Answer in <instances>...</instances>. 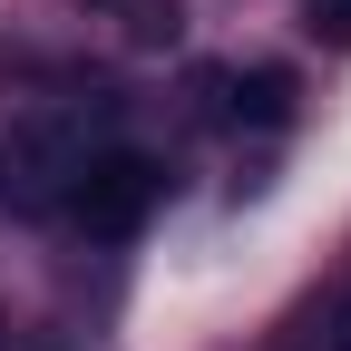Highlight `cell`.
<instances>
[{
    "instance_id": "obj_4",
    "label": "cell",
    "mask_w": 351,
    "mask_h": 351,
    "mask_svg": "<svg viewBox=\"0 0 351 351\" xmlns=\"http://www.w3.org/2000/svg\"><path fill=\"white\" fill-rule=\"evenodd\" d=\"M225 127H293V78L283 69H244L225 78V108H215Z\"/></svg>"
},
{
    "instance_id": "obj_5",
    "label": "cell",
    "mask_w": 351,
    "mask_h": 351,
    "mask_svg": "<svg viewBox=\"0 0 351 351\" xmlns=\"http://www.w3.org/2000/svg\"><path fill=\"white\" fill-rule=\"evenodd\" d=\"M313 351H351V283L332 293V313H322V332H313Z\"/></svg>"
},
{
    "instance_id": "obj_2",
    "label": "cell",
    "mask_w": 351,
    "mask_h": 351,
    "mask_svg": "<svg viewBox=\"0 0 351 351\" xmlns=\"http://www.w3.org/2000/svg\"><path fill=\"white\" fill-rule=\"evenodd\" d=\"M156 195H166V166H156V156H137V147L117 137L108 156H88V166H78V186L59 195V225H69V234H88V244H127V234H147Z\"/></svg>"
},
{
    "instance_id": "obj_3",
    "label": "cell",
    "mask_w": 351,
    "mask_h": 351,
    "mask_svg": "<svg viewBox=\"0 0 351 351\" xmlns=\"http://www.w3.org/2000/svg\"><path fill=\"white\" fill-rule=\"evenodd\" d=\"M69 10H88L117 49H176L186 39V0H69Z\"/></svg>"
},
{
    "instance_id": "obj_1",
    "label": "cell",
    "mask_w": 351,
    "mask_h": 351,
    "mask_svg": "<svg viewBox=\"0 0 351 351\" xmlns=\"http://www.w3.org/2000/svg\"><path fill=\"white\" fill-rule=\"evenodd\" d=\"M117 137H127V127H117L108 98H59V108H39V117L20 127V147H10V195H20L29 215H59V195L78 186V166L108 156Z\"/></svg>"
},
{
    "instance_id": "obj_6",
    "label": "cell",
    "mask_w": 351,
    "mask_h": 351,
    "mask_svg": "<svg viewBox=\"0 0 351 351\" xmlns=\"http://www.w3.org/2000/svg\"><path fill=\"white\" fill-rule=\"evenodd\" d=\"M313 10V29H332V39H351V0H302Z\"/></svg>"
}]
</instances>
